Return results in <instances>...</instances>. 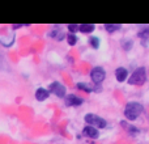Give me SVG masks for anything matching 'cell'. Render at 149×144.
Returning a JSON list of instances; mask_svg holds the SVG:
<instances>
[{"label":"cell","instance_id":"cell-20","mask_svg":"<svg viewBox=\"0 0 149 144\" xmlns=\"http://www.w3.org/2000/svg\"><path fill=\"white\" fill-rule=\"evenodd\" d=\"M67 29H68V31H70V34H76V31H79V25H76V24H70V25H67Z\"/></svg>","mask_w":149,"mask_h":144},{"label":"cell","instance_id":"cell-1","mask_svg":"<svg viewBox=\"0 0 149 144\" xmlns=\"http://www.w3.org/2000/svg\"><path fill=\"white\" fill-rule=\"evenodd\" d=\"M144 113V106L141 105L140 102H136V101H131L126 105L124 108V111H123V115L127 121H136L141 114Z\"/></svg>","mask_w":149,"mask_h":144},{"label":"cell","instance_id":"cell-9","mask_svg":"<svg viewBox=\"0 0 149 144\" xmlns=\"http://www.w3.org/2000/svg\"><path fill=\"white\" fill-rule=\"evenodd\" d=\"M82 135L86 138H90V139H98V138H100L98 130L92 126H85L84 129H82Z\"/></svg>","mask_w":149,"mask_h":144},{"label":"cell","instance_id":"cell-7","mask_svg":"<svg viewBox=\"0 0 149 144\" xmlns=\"http://www.w3.org/2000/svg\"><path fill=\"white\" fill-rule=\"evenodd\" d=\"M76 87H77V89L82 90V92H86V93H92V92H101V90H102L101 85L88 84V82H77Z\"/></svg>","mask_w":149,"mask_h":144},{"label":"cell","instance_id":"cell-3","mask_svg":"<svg viewBox=\"0 0 149 144\" xmlns=\"http://www.w3.org/2000/svg\"><path fill=\"white\" fill-rule=\"evenodd\" d=\"M84 121L86 122L88 124H90L92 127L97 126L95 129H105V127L107 126L106 119L101 118V117H98L97 114H93V113H88L84 117Z\"/></svg>","mask_w":149,"mask_h":144},{"label":"cell","instance_id":"cell-22","mask_svg":"<svg viewBox=\"0 0 149 144\" xmlns=\"http://www.w3.org/2000/svg\"><path fill=\"white\" fill-rule=\"evenodd\" d=\"M4 68V59H3V57L0 55V70H3Z\"/></svg>","mask_w":149,"mask_h":144},{"label":"cell","instance_id":"cell-4","mask_svg":"<svg viewBox=\"0 0 149 144\" xmlns=\"http://www.w3.org/2000/svg\"><path fill=\"white\" fill-rule=\"evenodd\" d=\"M90 79L94 85H101L106 79V71L102 67H94L90 71Z\"/></svg>","mask_w":149,"mask_h":144},{"label":"cell","instance_id":"cell-8","mask_svg":"<svg viewBox=\"0 0 149 144\" xmlns=\"http://www.w3.org/2000/svg\"><path fill=\"white\" fill-rule=\"evenodd\" d=\"M16 39V34L15 31H10L8 36H4V34H0V45L4 47H12L13 43H15Z\"/></svg>","mask_w":149,"mask_h":144},{"label":"cell","instance_id":"cell-10","mask_svg":"<svg viewBox=\"0 0 149 144\" xmlns=\"http://www.w3.org/2000/svg\"><path fill=\"white\" fill-rule=\"evenodd\" d=\"M50 94H51V93H50L49 89H46V88H38V89L36 90V93H34V96H36V100L39 101V102L47 100V98L50 97Z\"/></svg>","mask_w":149,"mask_h":144},{"label":"cell","instance_id":"cell-16","mask_svg":"<svg viewBox=\"0 0 149 144\" xmlns=\"http://www.w3.org/2000/svg\"><path fill=\"white\" fill-rule=\"evenodd\" d=\"M89 45H90V46H92L94 50L100 49V46H101V39H100V37H95V36L90 37V38H89Z\"/></svg>","mask_w":149,"mask_h":144},{"label":"cell","instance_id":"cell-6","mask_svg":"<svg viewBox=\"0 0 149 144\" xmlns=\"http://www.w3.org/2000/svg\"><path fill=\"white\" fill-rule=\"evenodd\" d=\"M64 101H65V105L72 106V108H79V106H81L82 103H84V98L79 97V96H76V94H72V93L65 96Z\"/></svg>","mask_w":149,"mask_h":144},{"label":"cell","instance_id":"cell-17","mask_svg":"<svg viewBox=\"0 0 149 144\" xmlns=\"http://www.w3.org/2000/svg\"><path fill=\"white\" fill-rule=\"evenodd\" d=\"M67 42L70 46H76L77 42H79V38H77L76 34H67Z\"/></svg>","mask_w":149,"mask_h":144},{"label":"cell","instance_id":"cell-19","mask_svg":"<svg viewBox=\"0 0 149 144\" xmlns=\"http://www.w3.org/2000/svg\"><path fill=\"white\" fill-rule=\"evenodd\" d=\"M126 129H127V131H128L130 134L132 135V136H135L136 134H139V132H140V130L137 129V127H135V126H130V124H128V126H126Z\"/></svg>","mask_w":149,"mask_h":144},{"label":"cell","instance_id":"cell-14","mask_svg":"<svg viewBox=\"0 0 149 144\" xmlns=\"http://www.w3.org/2000/svg\"><path fill=\"white\" fill-rule=\"evenodd\" d=\"M50 37L54 38L55 41L62 42L63 39L65 38V33L64 31H62V30H59V29H54V30H51V33H50Z\"/></svg>","mask_w":149,"mask_h":144},{"label":"cell","instance_id":"cell-12","mask_svg":"<svg viewBox=\"0 0 149 144\" xmlns=\"http://www.w3.org/2000/svg\"><path fill=\"white\" fill-rule=\"evenodd\" d=\"M137 37L141 39V45L147 46V42L149 41V26H144L137 31Z\"/></svg>","mask_w":149,"mask_h":144},{"label":"cell","instance_id":"cell-15","mask_svg":"<svg viewBox=\"0 0 149 144\" xmlns=\"http://www.w3.org/2000/svg\"><path fill=\"white\" fill-rule=\"evenodd\" d=\"M120 29H122L120 24H106L105 25V30L107 31V33H110V34L115 33V31L120 30Z\"/></svg>","mask_w":149,"mask_h":144},{"label":"cell","instance_id":"cell-2","mask_svg":"<svg viewBox=\"0 0 149 144\" xmlns=\"http://www.w3.org/2000/svg\"><path fill=\"white\" fill-rule=\"evenodd\" d=\"M147 81V70L145 67H137L128 77L130 85H143Z\"/></svg>","mask_w":149,"mask_h":144},{"label":"cell","instance_id":"cell-11","mask_svg":"<svg viewBox=\"0 0 149 144\" xmlns=\"http://www.w3.org/2000/svg\"><path fill=\"white\" fill-rule=\"evenodd\" d=\"M114 73H115V79L118 80L119 82H124L127 80V77H128V71L124 67H118Z\"/></svg>","mask_w":149,"mask_h":144},{"label":"cell","instance_id":"cell-18","mask_svg":"<svg viewBox=\"0 0 149 144\" xmlns=\"http://www.w3.org/2000/svg\"><path fill=\"white\" fill-rule=\"evenodd\" d=\"M132 46H134V41H132V39H124V41L122 42V47H123V50L127 52L132 49Z\"/></svg>","mask_w":149,"mask_h":144},{"label":"cell","instance_id":"cell-21","mask_svg":"<svg viewBox=\"0 0 149 144\" xmlns=\"http://www.w3.org/2000/svg\"><path fill=\"white\" fill-rule=\"evenodd\" d=\"M22 24H13L12 25V31H15V30H17V29H20V28H22Z\"/></svg>","mask_w":149,"mask_h":144},{"label":"cell","instance_id":"cell-13","mask_svg":"<svg viewBox=\"0 0 149 144\" xmlns=\"http://www.w3.org/2000/svg\"><path fill=\"white\" fill-rule=\"evenodd\" d=\"M95 29V25L93 24H82V25H79V31H81L82 34H90L93 33Z\"/></svg>","mask_w":149,"mask_h":144},{"label":"cell","instance_id":"cell-5","mask_svg":"<svg viewBox=\"0 0 149 144\" xmlns=\"http://www.w3.org/2000/svg\"><path fill=\"white\" fill-rule=\"evenodd\" d=\"M49 92L55 94L58 98H64L67 96V88L59 81H54L50 84V88H49Z\"/></svg>","mask_w":149,"mask_h":144}]
</instances>
